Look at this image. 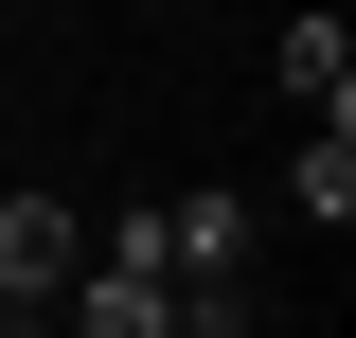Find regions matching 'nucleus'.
<instances>
[{
  "label": "nucleus",
  "instance_id": "1",
  "mask_svg": "<svg viewBox=\"0 0 356 338\" xmlns=\"http://www.w3.org/2000/svg\"><path fill=\"white\" fill-rule=\"evenodd\" d=\"M89 267V232H72V196H0V303H18V321H36L54 285H72Z\"/></svg>",
  "mask_w": 356,
  "mask_h": 338
},
{
  "label": "nucleus",
  "instance_id": "2",
  "mask_svg": "<svg viewBox=\"0 0 356 338\" xmlns=\"http://www.w3.org/2000/svg\"><path fill=\"white\" fill-rule=\"evenodd\" d=\"M143 250H161V285H196V267H250V196H143Z\"/></svg>",
  "mask_w": 356,
  "mask_h": 338
},
{
  "label": "nucleus",
  "instance_id": "3",
  "mask_svg": "<svg viewBox=\"0 0 356 338\" xmlns=\"http://www.w3.org/2000/svg\"><path fill=\"white\" fill-rule=\"evenodd\" d=\"M54 303H72V338H178V285H161V267H125V250H107V267H72Z\"/></svg>",
  "mask_w": 356,
  "mask_h": 338
},
{
  "label": "nucleus",
  "instance_id": "4",
  "mask_svg": "<svg viewBox=\"0 0 356 338\" xmlns=\"http://www.w3.org/2000/svg\"><path fill=\"white\" fill-rule=\"evenodd\" d=\"M267 72H285V107H303V125H356V36H339V18H285V54H267Z\"/></svg>",
  "mask_w": 356,
  "mask_h": 338
},
{
  "label": "nucleus",
  "instance_id": "5",
  "mask_svg": "<svg viewBox=\"0 0 356 338\" xmlns=\"http://www.w3.org/2000/svg\"><path fill=\"white\" fill-rule=\"evenodd\" d=\"M285 214H321V232L356 214V125H303V161H285Z\"/></svg>",
  "mask_w": 356,
  "mask_h": 338
},
{
  "label": "nucleus",
  "instance_id": "6",
  "mask_svg": "<svg viewBox=\"0 0 356 338\" xmlns=\"http://www.w3.org/2000/svg\"><path fill=\"white\" fill-rule=\"evenodd\" d=\"M178 338H267V303H250V267H196V285H178Z\"/></svg>",
  "mask_w": 356,
  "mask_h": 338
},
{
  "label": "nucleus",
  "instance_id": "7",
  "mask_svg": "<svg viewBox=\"0 0 356 338\" xmlns=\"http://www.w3.org/2000/svg\"><path fill=\"white\" fill-rule=\"evenodd\" d=\"M0 338H18V303H0Z\"/></svg>",
  "mask_w": 356,
  "mask_h": 338
}]
</instances>
